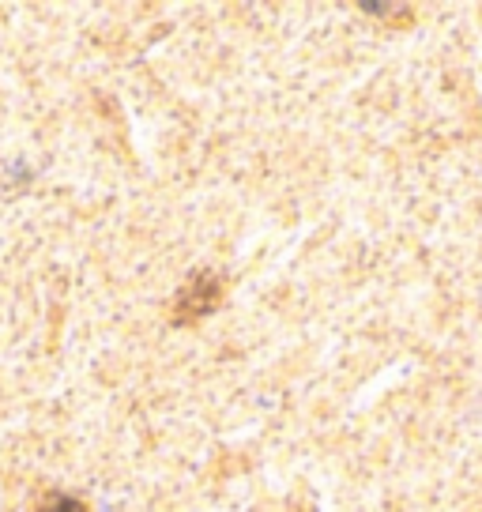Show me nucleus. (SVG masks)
I'll return each mask as SVG.
<instances>
[{"label":"nucleus","mask_w":482,"mask_h":512,"mask_svg":"<svg viewBox=\"0 0 482 512\" xmlns=\"http://www.w3.org/2000/svg\"><path fill=\"white\" fill-rule=\"evenodd\" d=\"M219 302H223V279L215 272H193L177 290L170 317L174 324H196L208 317L211 309H219Z\"/></svg>","instance_id":"f257e3e1"},{"label":"nucleus","mask_w":482,"mask_h":512,"mask_svg":"<svg viewBox=\"0 0 482 512\" xmlns=\"http://www.w3.org/2000/svg\"><path fill=\"white\" fill-rule=\"evenodd\" d=\"M38 512H91V509H87V501H80V497L61 494V497H49Z\"/></svg>","instance_id":"f03ea898"}]
</instances>
